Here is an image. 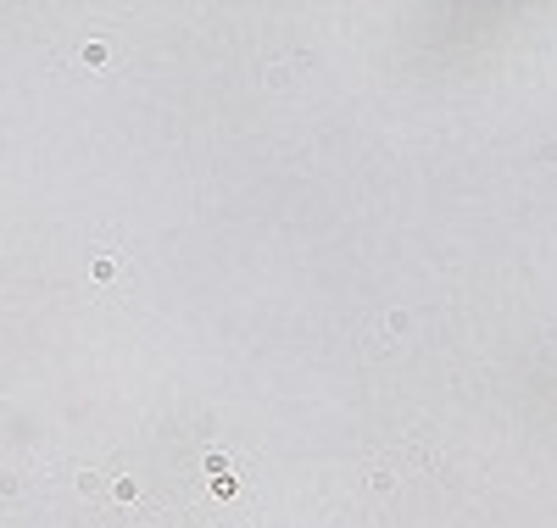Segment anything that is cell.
I'll list each match as a JSON object with an SVG mask.
<instances>
[{
  "label": "cell",
  "mask_w": 557,
  "mask_h": 528,
  "mask_svg": "<svg viewBox=\"0 0 557 528\" xmlns=\"http://www.w3.org/2000/svg\"><path fill=\"white\" fill-rule=\"evenodd\" d=\"M391 461H401L407 473H435V456L424 451L418 440H407V445H396V451H391Z\"/></svg>",
  "instance_id": "obj_1"
},
{
  "label": "cell",
  "mask_w": 557,
  "mask_h": 528,
  "mask_svg": "<svg viewBox=\"0 0 557 528\" xmlns=\"http://www.w3.org/2000/svg\"><path fill=\"white\" fill-rule=\"evenodd\" d=\"M296 62H307V56H296ZM296 62H268V83H273V89H284V83H290V67H296Z\"/></svg>",
  "instance_id": "obj_2"
},
{
  "label": "cell",
  "mask_w": 557,
  "mask_h": 528,
  "mask_svg": "<svg viewBox=\"0 0 557 528\" xmlns=\"http://www.w3.org/2000/svg\"><path fill=\"white\" fill-rule=\"evenodd\" d=\"M368 489H374V495H391V489H396V473H391V467H374V473H368Z\"/></svg>",
  "instance_id": "obj_3"
},
{
  "label": "cell",
  "mask_w": 557,
  "mask_h": 528,
  "mask_svg": "<svg viewBox=\"0 0 557 528\" xmlns=\"http://www.w3.org/2000/svg\"><path fill=\"white\" fill-rule=\"evenodd\" d=\"M84 62H89V67H106L112 50H106V45H84Z\"/></svg>",
  "instance_id": "obj_4"
},
{
  "label": "cell",
  "mask_w": 557,
  "mask_h": 528,
  "mask_svg": "<svg viewBox=\"0 0 557 528\" xmlns=\"http://www.w3.org/2000/svg\"><path fill=\"white\" fill-rule=\"evenodd\" d=\"M79 489H84V495H100V473H95V467H84V473H79Z\"/></svg>",
  "instance_id": "obj_5"
},
{
  "label": "cell",
  "mask_w": 557,
  "mask_h": 528,
  "mask_svg": "<svg viewBox=\"0 0 557 528\" xmlns=\"http://www.w3.org/2000/svg\"><path fill=\"white\" fill-rule=\"evenodd\" d=\"M17 489H22V478H17V473H0V501H11Z\"/></svg>",
  "instance_id": "obj_6"
},
{
  "label": "cell",
  "mask_w": 557,
  "mask_h": 528,
  "mask_svg": "<svg viewBox=\"0 0 557 528\" xmlns=\"http://www.w3.org/2000/svg\"><path fill=\"white\" fill-rule=\"evenodd\" d=\"M412 328V311H391V334H407Z\"/></svg>",
  "instance_id": "obj_7"
}]
</instances>
